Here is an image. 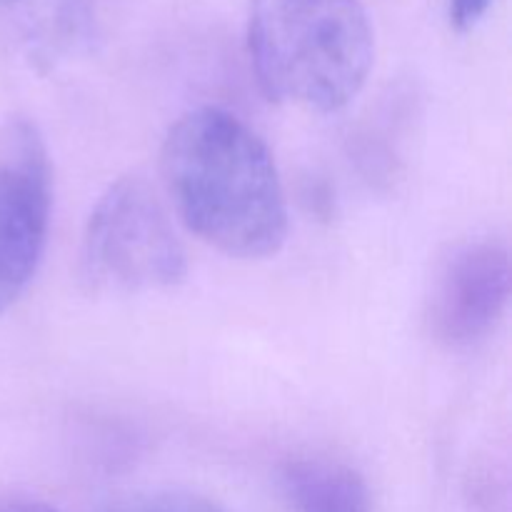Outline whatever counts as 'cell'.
<instances>
[{
  "label": "cell",
  "instance_id": "8992f818",
  "mask_svg": "<svg viewBox=\"0 0 512 512\" xmlns=\"http://www.w3.org/2000/svg\"><path fill=\"white\" fill-rule=\"evenodd\" d=\"M280 483L290 512H373L363 475L340 460H290Z\"/></svg>",
  "mask_w": 512,
  "mask_h": 512
},
{
  "label": "cell",
  "instance_id": "ba28073f",
  "mask_svg": "<svg viewBox=\"0 0 512 512\" xmlns=\"http://www.w3.org/2000/svg\"><path fill=\"white\" fill-rule=\"evenodd\" d=\"M493 0H450V23L458 30H470L485 18Z\"/></svg>",
  "mask_w": 512,
  "mask_h": 512
},
{
  "label": "cell",
  "instance_id": "9c48e42d",
  "mask_svg": "<svg viewBox=\"0 0 512 512\" xmlns=\"http://www.w3.org/2000/svg\"><path fill=\"white\" fill-rule=\"evenodd\" d=\"M0 512H55V510L48 508V505L28 503V505H13V508H5V510H0Z\"/></svg>",
  "mask_w": 512,
  "mask_h": 512
},
{
  "label": "cell",
  "instance_id": "7a4b0ae2",
  "mask_svg": "<svg viewBox=\"0 0 512 512\" xmlns=\"http://www.w3.org/2000/svg\"><path fill=\"white\" fill-rule=\"evenodd\" d=\"M248 50L270 100L335 113L373 70L375 33L360 0H253Z\"/></svg>",
  "mask_w": 512,
  "mask_h": 512
},
{
  "label": "cell",
  "instance_id": "277c9868",
  "mask_svg": "<svg viewBox=\"0 0 512 512\" xmlns=\"http://www.w3.org/2000/svg\"><path fill=\"white\" fill-rule=\"evenodd\" d=\"M510 298V255L498 240H468L440 265L430 295V330L450 350L488 338Z\"/></svg>",
  "mask_w": 512,
  "mask_h": 512
},
{
  "label": "cell",
  "instance_id": "6da1fadb",
  "mask_svg": "<svg viewBox=\"0 0 512 512\" xmlns=\"http://www.w3.org/2000/svg\"><path fill=\"white\" fill-rule=\"evenodd\" d=\"M165 190L185 228L230 258L275 255L288 238V203L268 145L220 108L170 128L160 153Z\"/></svg>",
  "mask_w": 512,
  "mask_h": 512
},
{
  "label": "cell",
  "instance_id": "5b68a950",
  "mask_svg": "<svg viewBox=\"0 0 512 512\" xmlns=\"http://www.w3.org/2000/svg\"><path fill=\"white\" fill-rule=\"evenodd\" d=\"M10 163H0V313L23 295L43 258L50 225V170L30 133Z\"/></svg>",
  "mask_w": 512,
  "mask_h": 512
},
{
  "label": "cell",
  "instance_id": "3957f363",
  "mask_svg": "<svg viewBox=\"0 0 512 512\" xmlns=\"http://www.w3.org/2000/svg\"><path fill=\"white\" fill-rule=\"evenodd\" d=\"M185 273V248L150 185L140 178L110 185L85 225L83 283L93 293L135 295L173 288Z\"/></svg>",
  "mask_w": 512,
  "mask_h": 512
},
{
  "label": "cell",
  "instance_id": "30bf717a",
  "mask_svg": "<svg viewBox=\"0 0 512 512\" xmlns=\"http://www.w3.org/2000/svg\"><path fill=\"white\" fill-rule=\"evenodd\" d=\"M0 3H8V0H0Z\"/></svg>",
  "mask_w": 512,
  "mask_h": 512
},
{
  "label": "cell",
  "instance_id": "52a82bcc",
  "mask_svg": "<svg viewBox=\"0 0 512 512\" xmlns=\"http://www.w3.org/2000/svg\"><path fill=\"white\" fill-rule=\"evenodd\" d=\"M113 512H225L208 498L183 493V490H155L140 493L115 505Z\"/></svg>",
  "mask_w": 512,
  "mask_h": 512
}]
</instances>
